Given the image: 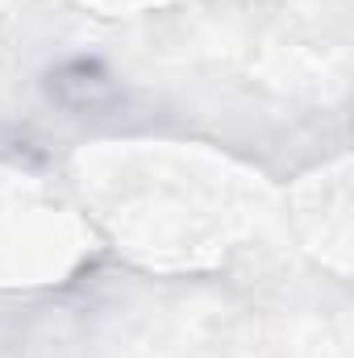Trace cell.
<instances>
[{"mask_svg": "<svg viewBox=\"0 0 354 358\" xmlns=\"http://www.w3.org/2000/svg\"><path fill=\"white\" fill-rule=\"evenodd\" d=\"M46 96L80 117H108L125 104V92L117 76L100 59H67L46 71Z\"/></svg>", "mask_w": 354, "mask_h": 358, "instance_id": "1", "label": "cell"}]
</instances>
